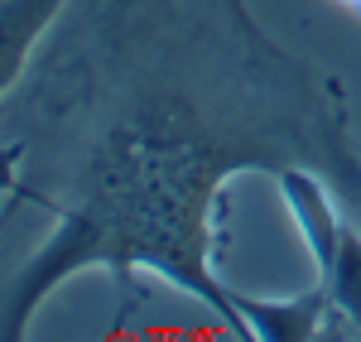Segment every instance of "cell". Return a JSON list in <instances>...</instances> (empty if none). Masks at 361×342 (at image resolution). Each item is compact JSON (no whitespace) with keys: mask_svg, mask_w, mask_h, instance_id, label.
I'll return each instance as SVG.
<instances>
[{"mask_svg":"<svg viewBox=\"0 0 361 342\" xmlns=\"http://www.w3.org/2000/svg\"><path fill=\"white\" fill-rule=\"evenodd\" d=\"M73 0H0V106L25 83L29 63Z\"/></svg>","mask_w":361,"mask_h":342,"instance_id":"3957f363","label":"cell"},{"mask_svg":"<svg viewBox=\"0 0 361 342\" xmlns=\"http://www.w3.org/2000/svg\"><path fill=\"white\" fill-rule=\"evenodd\" d=\"M337 5H342L347 15H357V20H361V0H337Z\"/></svg>","mask_w":361,"mask_h":342,"instance_id":"5b68a950","label":"cell"},{"mask_svg":"<svg viewBox=\"0 0 361 342\" xmlns=\"http://www.w3.org/2000/svg\"><path fill=\"white\" fill-rule=\"evenodd\" d=\"M231 304H236L246 338L255 342H313L323 338L328 314H337L323 285L299 289V294H241V289H231Z\"/></svg>","mask_w":361,"mask_h":342,"instance_id":"7a4b0ae2","label":"cell"},{"mask_svg":"<svg viewBox=\"0 0 361 342\" xmlns=\"http://www.w3.org/2000/svg\"><path fill=\"white\" fill-rule=\"evenodd\" d=\"M25 164H29V145L20 140V135H5V140H0V202H5V198H20Z\"/></svg>","mask_w":361,"mask_h":342,"instance_id":"277c9868","label":"cell"},{"mask_svg":"<svg viewBox=\"0 0 361 342\" xmlns=\"http://www.w3.org/2000/svg\"><path fill=\"white\" fill-rule=\"evenodd\" d=\"M0 111L29 145L20 198L54 222L0 289V342L29 338L82 270L121 294L159 275L246 338L217 275L236 173L308 164L361 222L347 92L275 44L246 0H73Z\"/></svg>","mask_w":361,"mask_h":342,"instance_id":"6da1fadb","label":"cell"}]
</instances>
